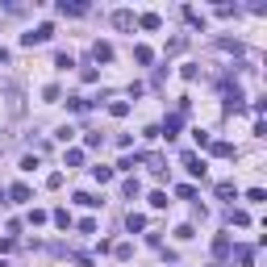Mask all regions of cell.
I'll return each instance as SVG.
<instances>
[{
	"mask_svg": "<svg viewBox=\"0 0 267 267\" xmlns=\"http://www.w3.org/2000/svg\"><path fill=\"white\" fill-rule=\"evenodd\" d=\"M92 54H96V63H109V59H113V46H109V42H96Z\"/></svg>",
	"mask_w": 267,
	"mask_h": 267,
	"instance_id": "30bf717a",
	"label": "cell"
},
{
	"mask_svg": "<svg viewBox=\"0 0 267 267\" xmlns=\"http://www.w3.org/2000/svg\"><path fill=\"white\" fill-rule=\"evenodd\" d=\"M92 180L96 184H109L113 180V167H92Z\"/></svg>",
	"mask_w": 267,
	"mask_h": 267,
	"instance_id": "4fadbf2b",
	"label": "cell"
},
{
	"mask_svg": "<svg viewBox=\"0 0 267 267\" xmlns=\"http://www.w3.org/2000/svg\"><path fill=\"white\" fill-rule=\"evenodd\" d=\"M113 255H117V259H129V255H134V246H129V242H117V246H113Z\"/></svg>",
	"mask_w": 267,
	"mask_h": 267,
	"instance_id": "484cf974",
	"label": "cell"
},
{
	"mask_svg": "<svg viewBox=\"0 0 267 267\" xmlns=\"http://www.w3.org/2000/svg\"><path fill=\"white\" fill-rule=\"evenodd\" d=\"M125 230H129V234H138V230H146V217H142V213H129V217H125Z\"/></svg>",
	"mask_w": 267,
	"mask_h": 267,
	"instance_id": "9c48e42d",
	"label": "cell"
},
{
	"mask_svg": "<svg viewBox=\"0 0 267 267\" xmlns=\"http://www.w3.org/2000/svg\"><path fill=\"white\" fill-rule=\"evenodd\" d=\"M0 267H5V263H0Z\"/></svg>",
	"mask_w": 267,
	"mask_h": 267,
	"instance_id": "4dcf8cb0",
	"label": "cell"
},
{
	"mask_svg": "<svg viewBox=\"0 0 267 267\" xmlns=\"http://www.w3.org/2000/svg\"><path fill=\"white\" fill-rule=\"evenodd\" d=\"M246 221H251L246 209H230V225H246Z\"/></svg>",
	"mask_w": 267,
	"mask_h": 267,
	"instance_id": "9a60e30c",
	"label": "cell"
},
{
	"mask_svg": "<svg viewBox=\"0 0 267 267\" xmlns=\"http://www.w3.org/2000/svg\"><path fill=\"white\" fill-rule=\"evenodd\" d=\"M42 96H46V100H50V105H54V100H59L63 92H59V84H46V88H42Z\"/></svg>",
	"mask_w": 267,
	"mask_h": 267,
	"instance_id": "cb8c5ba5",
	"label": "cell"
},
{
	"mask_svg": "<svg viewBox=\"0 0 267 267\" xmlns=\"http://www.w3.org/2000/svg\"><path fill=\"white\" fill-rule=\"evenodd\" d=\"M150 209H167V192H150Z\"/></svg>",
	"mask_w": 267,
	"mask_h": 267,
	"instance_id": "7402d4cb",
	"label": "cell"
},
{
	"mask_svg": "<svg viewBox=\"0 0 267 267\" xmlns=\"http://www.w3.org/2000/svg\"><path fill=\"white\" fill-rule=\"evenodd\" d=\"M217 196H221V200H234V196H238V188H234L230 180H221V184H217Z\"/></svg>",
	"mask_w": 267,
	"mask_h": 267,
	"instance_id": "7c38bea8",
	"label": "cell"
},
{
	"mask_svg": "<svg viewBox=\"0 0 267 267\" xmlns=\"http://www.w3.org/2000/svg\"><path fill=\"white\" fill-rule=\"evenodd\" d=\"M184 167H188V171H192V176H196V180H205V159H196V155H192V150H188V155H184Z\"/></svg>",
	"mask_w": 267,
	"mask_h": 267,
	"instance_id": "7a4b0ae2",
	"label": "cell"
},
{
	"mask_svg": "<svg viewBox=\"0 0 267 267\" xmlns=\"http://www.w3.org/2000/svg\"><path fill=\"white\" fill-rule=\"evenodd\" d=\"M246 200H255V205H263V200H267V192H263V188H251V192H246Z\"/></svg>",
	"mask_w": 267,
	"mask_h": 267,
	"instance_id": "83f0119b",
	"label": "cell"
},
{
	"mask_svg": "<svg viewBox=\"0 0 267 267\" xmlns=\"http://www.w3.org/2000/svg\"><path fill=\"white\" fill-rule=\"evenodd\" d=\"M59 13H67V17H84V13H88V5H80V0H63Z\"/></svg>",
	"mask_w": 267,
	"mask_h": 267,
	"instance_id": "277c9868",
	"label": "cell"
},
{
	"mask_svg": "<svg viewBox=\"0 0 267 267\" xmlns=\"http://www.w3.org/2000/svg\"><path fill=\"white\" fill-rule=\"evenodd\" d=\"M50 217H54V225H59V230H71V213H67V209H54Z\"/></svg>",
	"mask_w": 267,
	"mask_h": 267,
	"instance_id": "8fae6325",
	"label": "cell"
},
{
	"mask_svg": "<svg viewBox=\"0 0 267 267\" xmlns=\"http://www.w3.org/2000/svg\"><path fill=\"white\" fill-rule=\"evenodd\" d=\"M75 200H80V205H84V209H96V205H100V200H96L92 192H75Z\"/></svg>",
	"mask_w": 267,
	"mask_h": 267,
	"instance_id": "2e32d148",
	"label": "cell"
},
{
	"mask_svg": "<svg viewBox=\"0 0 267 267\" xmlns=\"http://www.w3.org/2000/svg\"><path fill=\"white\" fill-rule=\"evenodd\" d=\"M230 251H234V242L225 238V234H217V238H213V255L217 259H230Z\"/></svg>",
	"mask_w": 267,
	"mask_h": 267,
	"instance_id": "3957f363",
	"label": "cell"
},
{
	"mask_svg": "<svg viewBox=\"0 0 267 267\" xmlns=\"http://www.w3.org/2000/svg\"><path fill=\"white\" fill-rule=\"evenodd\" d=\"M176 238H180V242H188V238H196V230H192V225H180V230H176Z\"/></svg>",
	"mask_w": 267,
	"mask_h": 267,
	"instance_id": "4316f807",
	"label": "cell"
},
{
	"mask_svg": "<svg viewBox=\"0 0 267 267\" xmlns=\"http://www.w3.org/2000/svg\"><path fill=\"white\" fill-rule=\"evenodd\" d=\"M238 263L251 267V263H255V251H251V246H238Z\"/></svg>",
	"mask_w": 267,
	"mask_h": 267,
	"instance_id": "44dd1931",
	"label": "cell"
},
{
	"mask_svg": "<svg viewBox=\"0 0 267 267\" xmlns=\"http://www.w3.org/2000/svg\"><path fill=\"white\" fill-rule=\"evenodd\" d=\"M0 205H5V192H0Z\"/></svg>",
	"mask_w": 267,
	"mask_h": 267,
	"instance_id": "f1b7e54d",
	"label": "cell"
},
{
	"mask_svg": "<svg viewBox=\"0 0 267 267\" xmlns=\"http://www.w3.org/2000/svg\"><path fill=\"white\" fill-rule=\"evenodd\" d=\"M209 150H213L217 159H230V155H234V146H230V142H209Z\"/></svg>",
	"mask_w": 267,
	"mask_h": 267,
	"instance_id": "5bb4252c",
	"label": "cell"
},
{
	"mask_svg": "<svg viewBox=\"0 0 267 267\" xmlns=\"http://www.w3.org/2000/svg\"><path fill=\"white\" fill-rule=\"evenodd\" d=\"M113 25H117V29H134V13H129V9H117V13H113Z\"/></svg>",
	"mask_w": 267,
	"mask_h": 267,
	"instance_id": "5b68a950",
	"label": "cell"
},
{
	"mask_svg": "<svg viewBox=\"0 0 267 267\" xmlns=\"http://www.w3.org/2000/svg\"><path fill=\"white\" fill-rule=\"evenodd\" d=\"M5 196H13V200H17V205H25V200H29V196H33V192H29V188H25V184H13V188H9V192H5Z\"/></svg>",
	"mask_w": 267,
	"mask_h": 267,
	"instance_id": "52a82bcc",
	"label": "cell"
},
{
	"mask_svg": "<svg viewBox=\"0 0 267 267\" xmlns=\"http://www.w3.org/2000/svg\"><path fill=\"white\" fill-rule=\"evenodd\" d=\"M50 33H54V25H50V21H42L33 33H25L21 42H25V46H42V42H50Z\"/></svg>",
	"mask_w": 267,
	"mask_h": 267,
	"instance_id": "6da1fadb",
	"label": "cell"
},
{
	"mask_svg": "<svg viewBox=\"0 0 267 267\" xmlns=\"http://www.w3.org/2000/svg\"><path fill=\"white\" fill-rule=\"evenodd\" d=\"M63 163H67V167H80V163H84V150H67Z\"/></svg>",
	"mask_w": 267,
	"mask_h": 267,
	"instance_id": "ac0fdd59",
	"label": "cell"
},
{
	"mask_svg": "<svg viewBox=\"0 0 267 267\" xmlns=\"http://www.w3.org/2000/svg\"><path fill=\"white\" fill-rule=\"evenodd\" d=\"M138 25H142V29H163V17H159V13H142Z\"/></svg>",
	"mask_w": 267,
	"mask_h": 267,
	"instance_id": "ba28073f",
	"label": "cell"
},
{
	"mask_svg": "<svg viewBox=\"0 0 267 267\" xmlns=\"http://www.w3.org/2000/svg\"><path fill=\"white\" fill-rule=\"evenodd\" d=\"M134 59H138V63H150L155 50H150V46H134Z\"/></svg>",
	"mask_w": 267,
	"mask_h": 267,
	"instance_id": "ffe728a7",
	"label": "cell"
},
{
	"mask_svg": "<svg viewBox=\"0 0 267 267\" xmlns=\"http://www.w3.org/2000/svg\"><path fill=\"white\" fill-rule=\"evenodd\" d=\"M54 67H75V59L67 54V50H59V54H54Z\"/></svg>",
	"mask_w": 267,
	"mask_h": 267,
	"instance_id": "603a6c76",
	"label": "cell"
},
{
	"mask_svg": "<svg viewBox=\"0 0 267 267\" xmlns=\"http://www.w3.org/2000/svg\"><path fill=\"white\" fill-rule=\"evenodd\" d=\"M121 192H125V196L134 200V196H138V192H142V184H138V180H125V184H121Z\"/></svg>",
	"mask_w": 267,
	"mask_h": 267,
	"instance_id": "d6986e66",
	"label": "cell"
},
{
	"mask_svg": "<svg viewBox=\"0 0 267 267\" xmlns=\"http://www.w3.org/2000/svg\"><path fill=\"white\" fill-rule=\"evenodd\" d=\"M176 196H180V200H192V196H196V188H192V184H180V188H176Z\"/></svg>",
	"mask_w": 267,
	"mask_h": 267,
	"instance_id": "d4e9b609",
	"label": "cell"
},
{
	"mask_svg": "<svg viewBox=\"0 0 267 267\" xmlns=\"http://www.w3.org/2000/svg\"><path fill=\"white\" fill-rule=\"evenodd\" d=\"M109 113H113V117H125V113H129V100H113Z\"/></svg>",
	"mask_w": 267,
	"mask_h": 267,
	"instance_id": "e0dca14e",
	"label": "cell"
},
{
	"mask_svg": "<svg viewBox=\"0 0 267 267\" xmlns=\"http://www.w3.org/2000/svg\"><path fill=\"white\" fill-rule=\"evenodd\" d=\"M0 150H5V138H0Z\"/></svg>",
	"mask_w": 267,
	"mask_h": 267,
	"instance_id": "f546056e",
	"label": "cell"
},
{
	"mask_svg": "<svg viewBox=\"0 0 267 267\" xmlns=\"http://www.w3.org/2000/svg\"><path fill=\"white\" fill-rule=\"evenodd\" d=\"M180 125H184V113H171V117H167V121H163L167 138H176V129H180ZM163 129H159V134H163Z\"/></svg>",
	"mask_w": 267,
	"mask_h": 267,
	"instance_id": "8992f818",
	"label": "cell"
}]
</instances>
